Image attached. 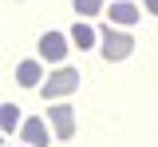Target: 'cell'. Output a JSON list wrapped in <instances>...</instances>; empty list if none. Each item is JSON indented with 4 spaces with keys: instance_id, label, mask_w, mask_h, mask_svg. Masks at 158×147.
<instances>
[{
    "instance_id": "cell-1",
    "label": "cell",
    "mask_w": 158,
    "mask_h": 147,
    "mask_svg": "<svg viewBox=\"0 0 158 147\" xmlns=\"http://www.w3.org/2000/svg\"><path fill=\"white\" fill-rule=\"evenodd\" d=\"M99 52H103L107 64H118V60H127V56H135V36L107 24V28H99Z\"/></svg>"
},
{
    "instance_id": "cell-2",
    "label": "cell",
    "mask_w": 158,
    "mask_h": 147,
    "mask_svg": "<svg viewBox=\"0 0 158 147\" xmlns=\"http://www.w3.org/2000/svg\"><path fill=\"white\" fill-rule=\"evenodd\" d=\"M79 84H83V76H79L75 68H59V72H52L48 80H44V100H63V96H71V91H79Z\"/></svg>"
},
{
    "instance_id": "cell-3",
    "label": "cell",
    "mask_w": 158,
    "mask_h": 147,
    "mask_svg": "<svg viewBox=\"0 0 158 147\" xmlns=\"http://www.w3.org/2000/svg\"><path fill=\"white\" fill-rule=\"evenodd\" d=\"M48 119H52V127H56V139H59V143L75 139V107H71V104L48 107Z\"/></svg>"
},
{
    "instance_id": "cell-4",
    "label": "cell",
    "mask_w": 158,
    "mask_h": 147,
    "mask_svg": "<svg viewBox=\"0 0 158 147\" xmlns=\"http://www.w3.org/2000/svg\"><path fill=\"white\" fill-rule=\"evenodd\" d=\"M71 48H75V44H67V36H63V32H44V36H40V60L63 64V56H67Z\"/></svg>"
},
{
    "instance_id": "cell-5",
    "label": "cell",
    "mask_w": 158,
    "mask_h": 147,
    "mask_svg": "<svg viewBox=\"0 0 158 147\" xmlns=\"http://www.w3.org/2000/svg\"><path fill=\"white\" fill-rule=\"evenodd\" d=\"M20 139L28 147H48V123H44V115H28L20 123Z\"/></svg>"
},
{
    "instance_id": "cell-6",
    "label": "cell",
    "mask_w": 158,
    "mask_h": 147,
    "mask_svg": "<svg viewBox=\"0 0 158 147\" xmlns=\"http://www.w3.org/2000/svg\"><path fill=\"white\" fill-rule=\"evenodd\" d=\"M107 16H111V24H135L138 16H142V8H135L131 0H115V4L107 8Z\"/></svg>"
},
{
    "instance_id": "cell-7",
    "label": "cell",
    "mask_w": 158,
    "mask_h": 147,
    "mask_svg": "<svg viewBox=\"0 0 158 147\" xmlns=\"http://www.w3.org/2000/svg\"><path fill=\"white\" fill-rule=\"evenodd\" d=\"M71 44H75L79 52H87V48H95V44H99V32L91 28V24L75 20V28H71Z\"/></svg>"
},
{
    "instance_id": "cell-8",
    "label": "cell",
    "mask_w": 158,
    "mask_h": 147,
    "mask_svg": "<svg viewBox=\"0 0 158 147\" xmlns=\"http://www.w3.org/2000/svg\"><path fill=\"white\" fill-rule=\"evenodd\" d=\"M40 76H44V72H40V60H24V64L16 68V80H20L24 87H44V84H40Z\"/></svg>"
},
{
    "instance_id": "cell-9",
    "label": "cell",
    "mask_w": 158,
    "mask_h": 147,
    "mask_svg": "<svg viewBox=\"0 0 158 147\" xmlns=\"http://www.w3.org/2000/svg\"><path fill=\"white\" fill-rule=\"evenodd\" d=\"M0 123H4V135H12L20 123V107L16 104H0Z\"/></svg>"
},
{
    "instance_id": "cell-10",
    "label": "cell",
    "mask_w": 158,
    "mask_h": 147,
    "mask_svg": "<svg viewBox=\"0 0 158 147\" xmlns=\"http://www.w3.org/2000/svg\"><path fill=\"white\" fill-rule=\"evenodd\" d=\"M71 4H75L79 16H99V12H107V8H103V0H71Z\"/></svg>"
},
{
    "instance_id": "cell-11",
    "label": "cell",
    "mask_w": 158,
    "mask_h": 147,
    "mask_svg": "<svg viewBox=\"0 0 158 147\" xmlns=\"http://www.w3.org/2000/svg\"><path fill=\"white\" fill-rule=\"evenodd\" d=\"M142 4H146V12H150V16H158V0H142Z\"/></svg>"
},
{
    "instance_id": "cell-12",
    "label": "cell",
    "mask_w": 158,
    "mask_h": 147,
    "mask_svg": "<svg viewBox=\"0 0 158 147\" xmlns=\"http://www.w3.org/2000/svg\"><path fill=\"white\" fill-rule=\"evenodd\" d=\"M12 147H16V143H12ZM24 147H28V143H24Z\"/></svg>"
}]
</instances>
